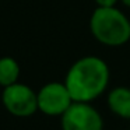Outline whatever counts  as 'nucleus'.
Instances as JSON below:
<instances>
[{
  "mask_svg": "<svg viewBox=\"0 0 130 130\" xmlns=\"http://www.w3.org/2000/svg\"><path fill=\"white\" fill-rule=\"evenodd\" d=\"M91 32L104 45L119 46L130 39V21L113 7H99L91 17Z\"/></svg>",
  "mask_w": 130,
  "mask_h": 130,
  "instance_id": "f03ea898",
  "label": "nucleus"
},
{
  "mask_svg": "<svg viewBox=\"0 0 130 130\" xmlns=\"http://www.w3.org/2000/svg\"><path fill=\"white\" fill-rule=\"evenodd\" d=\"M20 74V66L13 57L0 59V85L9 87L14 84Z\"/></svg>",
  "mask_w": 130,
  "mask_h": 130,
  "instance_id": "0eeeda50",
  "label": "nucleus"
},
{
  "mask_svg": "<svg viewBox=\"0 0 130 130\" xmlns=\"http://www.w3.org/2000/svg\"><path fill=\"white\" fill-rule=\"evenodd\" d=\"M2 101L6 109L11 115L18 118H25L38 109V95L29 87L24 84H14L4 88Z\"/></svg>",
  "mask_w": 130,
  "mask_h": 130,
  "instance_id": "7ed1b4c3",
  "label": "nucleus"
},
{
  "mask_svg": "<svg viewBox=\"0 0 130 130\" xmlns=\"http://www.w3.org/2000/svg\"><path fill=\"white\" fill-rule=\"evenodd\" d=\"M122 2H123V3L126 4V6H129V7H130V0H122Z\"/></svg>",
  "mask_w": 130,
  "mask_h": 130,
  "instance_id": "1a4fd4ad",
  "label": "nucleus"
},
{
  "mask_svg": "<svg viewBox=\"0 0 130 130\" xmlns=\"http://www.w3.org/2000/svg\"><path fill=\"white\" fill-rule=\"evenodd\" d=\"M63 130H102V118L87 102H76L62 115Z\"/></svg>",
  "mask_w": 130,
  "mask_h": 130,
  "instance_id": "20e7f679",
  "label": "nucleus"
},
{
  "mask_svg": "<svg viewBox=\"0 0 130 130\" xmlns=\"http://www.w3.org/2000/svg\"><path fill=\"white\" fill-rule=\"evenodd\" d=\"M109 81V69L106 63L95 56L77 60L70 67L66 77V87L73 101L88 102L99 96Z\"/></svg>",
  "mask_w": 130,
  "mask_h": 130,
  "instance_id": "f257e3e1",
  "label": "nucleus"
},
{
  "mask_svg": "<svg viewBox=\"0 0 130 130\" xmlns=\"http://www.w3.org/2000/svg\"><path fill=\"white\" fill-rule=\"evenodd\" d=\"M108 104L113 113L124 119H130V90L124 87H118L110 91Z\"/></svg>",
  "mask_w": 130,
  "mask_h": 130,
  "instance_id": "423d86ee",
  "label": "nucleus"
},
{
  "mask_svg": "<svg viewBox=\"0 0 130 130\" xmlns=\"http://www.w3.org/2000/svg\"><path fill=\"white\" fill-rule=\"evenodd\" d=\"M95 2L99 4V7H113L118 0H95Z\"/></svg>",
  "mask_w": 130,
  "mask_h": 130,
  "instance_id": "6e6552de",
  "label": "nucleus"
},
{
  "mask_svg": "<svg viewBox=\"0 0 130 130\" xmlns=\"http://www.w3.org/2000/svg\"><path fill=\"white\" fill-rule=\"evenodd\" d=\"M71 102L73 98L66 84L60 83H49L38 94V109L49 116L63 115L70 108Z\"/></svg>",
  "mask_w": 130,
  "mask_h": 130,
  "instance_id": "39448f33",
  "label": "nucleus"
}]
</instances>
